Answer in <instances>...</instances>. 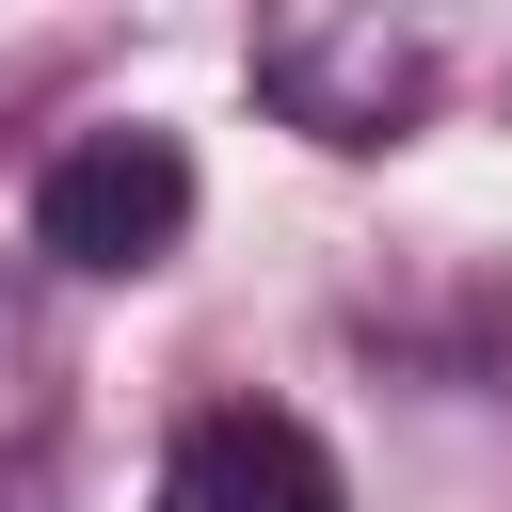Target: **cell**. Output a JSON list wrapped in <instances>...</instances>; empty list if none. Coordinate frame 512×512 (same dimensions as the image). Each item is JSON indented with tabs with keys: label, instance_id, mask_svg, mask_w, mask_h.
<instances>
[{
	"label": "cell",
	"instance_id": "obj_1",
	"mask_svg": "<svg viewBox=\"0 0 512 512\" xmlns=\"http://www.w3.org/2000/svg\"><path fill=\"white\" fill-rule=\"evenodd\" d=\"M256 96L304 128V144H400L416 112H432V80H448V48H432V16H384V0H320V16H256Z\"/></svg>",
	"mask_w": 512,
	"mask_h": 512
},
{
	"label": "cell",
	"instance_id": "obj_2",
	"mask_svg": "<svg viewBox=\"0 0 512 512\" xmlns=\"http://www.w3.org/2000/svg\"><path fill=\"white\" fill-rule=\"evenodd\" d=\"M176 240H192V144L176 128H80V144H48V176H32V256L48 272L128 288Z\"/></svg>",
	"mask_w": 512,
	"mask_h": 512
},
{
	"label": "cell",
	"instance_id": "obj_4",
	"mask_svg": "<svg viewBox=\"0 0 512 512\" xmlns=\"http://www.w3.org/2000/svg\"><path fill=\"white\" fill-rule=\"evenodd\" d=\"M0 512H64V496H48V464H0Z\"/></svg>",
	"mask_w": 512,
	"mask_h": 512
},
{
	"label": "cell",
	"instance_id": "obj_3",
	"mask_svg": "<svg viewBox=\"0 0 512 512\" xmlns=\"http://www.w3.org/2000/svg\"><path fill=\"white\" fill-rule=\"evenodd\" d=\"M160 512H352V480L288 400H208L160 448Z\"/></svg>",
	"mask_w": 512,
	"mask_h": 512
}]
</instances>
